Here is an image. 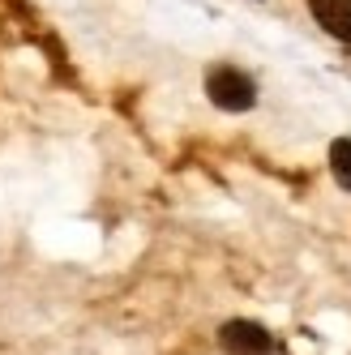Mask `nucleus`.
Wrapping results in <instances>:
<instances>
[{
    "mask_svg": "<svg viewBox=\"0 0 351 355\" xmlns=\"http://www.w3.org/2000/svg\"><path fill=\"white\" fill-rule=\"evenodd\" d=\"M206 94H210V103L223 107V112H248L257 103V86L248 73H240L236 64H219L210 69V78H206Z\"/></svg>",
    "mask_w": 351,
    "mask_h": 355,
    "instance_id": "1",
    "label": "nucleus"
},
{
    "mask_svg": "<svg viewBox=\"0 0 351 355\" xmlns=\"http://www.w3.org/2000/svg\"><path fill=\"white\" fill-rule=\"evenodd\" d=\"M219 347L228 355H270V334L257 321H228L219 329Z\"/></svg>",
    "mask_w": 351,
    "mask_h": 355,
    "instance_id": "2",
    "label": "nucleus"
},
{
    "mask_svg": "<svg viewBox=\"0 0 351 355\" xmlns=\"http://www.w3.org/2000/svg\"><path fill=\"white\" fill-rule=\"evenodd\" d=\"M309 9L325 35L351 43V0H309Z\"/></svg>",
    "mask_w": 351,
    "mask_h": 355,
    "instance_id": "3",
    "label": "nucleus"
},
{
    "mask_svg": "<svg viewBox=\"0 0 351 355\" xmlns=\"http://www.w3.org/2000/svg\"><path fill=\"white\" fill-rule=\"evenodd\" d=\"M330 171H334V180L351 193V137H339L330 146Z\"/></svg>",
    "mask_w": 351,
    "mask_h": 355,
    "instance_id": "4",
    "label": "nucleus"
}]
</instances>
